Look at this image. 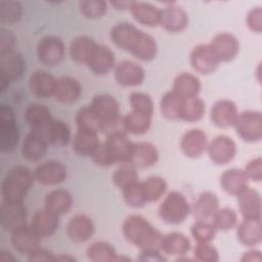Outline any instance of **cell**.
I'll use <instances>...</instances> for the list:
<instances>
[{"label":"cell","instance_id":"obj_48","mask_svg":"<svg viewBox=\"0 0 262 262\" xmlns=\"http://www.w3.org/2000/svg\"><path fill=\"white\" fill-rule=\"evenodd\" d=\"M81 14L89 19H98L107 12V3L103 0H82L79 2Z\"/></svg>","mask_w":262,"mask_h":262},{"label":"cell","instance_id":"obj_47","mask_svg":"<svg viewBox=\"0 0 262 262\" xmlns=\"http://www.w3.org/2000/svg\"><path fill=\"white\" fill-rule=\"evenodd\" d=\"M112 181L117 187L124 189L128 185L138 181L137 168L132 164H122V166L113 172Z\"/></svg>","mask_w":262,"mask_h":262},{"label":"cell","instance_id":"obj_15","mask_svg":"<svg viewBox=\"0 0 262 262\" xmlns=\"http://www.w3.org/2000/svg\"><path fill=\"white\" fill-rule=\"evenodd\" d=\"M209 140L207 134L198 128H192L184 132L180 140V148L184 156L190 159L202 157L208 148Z\"/></svg>","mask_w":262,"mask_h":262},{"label":"cell","instance_id":"obj_61","mask_svg":"<svg viewBox=\"0 0 262 262\" xmlns=\"http://www.w3.org/2000/svg\"><path fill=\"white\" fill-rule=\"evenodd\" d=\"M132 3H133V1H121V0L110 2V4L118 10H126V9L130 10Z\"/></svg>","mask_w":262,"mask_h":262},{"label":"cell","instance_id":"obj_7","mask_svg":"<svg viewBox=\"0 0 262 262\" xmlns=\"http://www.w3.org/2000/svg\"><path fill=\"white\" fill-rule=\"evenodd\" d=\"M236 134L247 142H257L262 138V114L259 111H244L238 114L233 125Z\"/></svg>","mask_w":262,"mask_h":262},{"label":"cell","instance_id":"obj_55","mask_svg":"<svg viewBox=\"0 0 262 262\" xmlns=\"http://www.w3.org/2000/svg\"><path fill=\"white\" fill-rule=\"evenodd\" d=\"M246 23L252 32L260 34L262 32V8L260 6L252 8L247 14Z\"/></svg>","mask_w":262,"mask_h":262},{"label":"cell","instance_id":"obj_30","mask_svg":"<svg viewBox=\"0 0 262 262\" xmlns=\"http://www.w3.org/2000/svg\"><path fill=\"white\" fill-rule=\"evenodd\" d=\"M236 228V236L238 242L246 247H254L262 241V224L261 219L244 218Z\"/></svg>","mask_w":262,"mask_h":262},{"label":"cell","instance_id":"obj_3","mask_svg":"<svg viewBox=\"0 0 262 262\" xmlns=\"http://www.w3.org/2000/svg\"><path fill=\"white\" fill-rule=\"evenodd\" d=\"M134 149L127 134H120L106 137L100 143L95 152L91 156L93 163L99 167H110L115 164H130Z\"/></svg>","mask_w":262,"mask_h":262},{"label":"cell","instance_id":"obj_25","mask_svg":"<svg viewBox=\"0 0 262 262\" xmlns=\"http://www.w3.org/2000/svg\"><path fill=\"white\" fill-rule=\"evenodd\" d=\"M218 209L219 199L217 194L212 191H204L191 207V213L194 220L211 222Z\"/></svg>","mask_w":262,"mask_h":262},{"label":"cell","instance_id":"obj_13","mask_svg":"<svg viewBox=\"0 0 262 262\" xmlns=\"http://www.w3.org/2000/svg\"><path fill=\"white\" fill-rule=\"evenodd\" d=\"M27 219L28 211L24 203L2 202L0 208V224L5 231L11 232L26 225Z\"/></svg>","mask_w":262,"mask_h":262},{"label":"cell","instance_id":"obj_57","mask_svg":"<svg viewBox=\"0 0 262 262\" xmlns=\"http://www.w3.org/2000/svg\"><path fill=\"white\" fill-rule=\"evenodd\" d=\"M28 260L31 262H55V257L51 251L39 246L27 255Z\"/></svg>","mask_w":262,"mask_h":262},{"label":"cell","instance_id":"obj_9","mask_svg":"<svg viewBox=\"0 0 262 262\" xmlns=\"http://www.w3.org/2000/svg\"><path fill=\"white\" fill-rule=\"evenodd\" d=\"M64 52L63 41L54 35H47L41 38L36 47V54L39 61L49 67L58 64L63 59Z\"/></svg>","mask_w":262,"mask_h":262},{"label":"cell","instance_id":"obj_11","mask_svg":"<svg viewBox=\"0 0 262 262\" xmlns=\"http://www.w3.org/2000/svg\"><path fill=\"white\" fill-rule=\"evenodd\" d=\"M236 144L234 140L226 135H218L209 141L207 152L210 160L216 165H226L230 163L236 155Z\"/></svg>","mask_w":262,"mask_h":262},{"label":"cell","instance_id":"obj_49","mask_svg":"<svg viewBox=\"0 0 262 262\" xmlns=\"http://www.w3.org/2000/svg\"><path fill=\"white\" fill-rule=\"evenodd\" d=\"M24 8L18 1H1L0 2V19L4 24L12 25L20 20Z\"/></svg>","mask_w":262,"mask_h":262},{"label":"cell","instance_id":"obj_5","mask_svg":"<svg viewBox=\"0 0 262 262\" xmlns=\"http://www.w3.org/2000/svg\"><path fill=\"white\" fill-rule=\"evenodd\" d=\"M191 213V206L180 191L173 190L166 194L159 207L160 218L168 224H180Z\"/></svg>","mask_w":262,"mask_h":262},{"label":"cell","instance_id":"obj_32","mask_svg":"<svg viewBox=\"0 0 262 262\" xmlns=\"http://www.w3.org/2000/svg\"><path fill=\"white\" fill-rule=\"evenodd\" d=\"M249 181L244 170L237 168L227 169L220 176V184L223 190L235 196L249 187Z\"/></svg>","mask_w":262,"mask_h":262},{"label":"cell","instance_id":"obj_42","mask_svg":"<svg viewBox=\"0 0 262 262\" xmlns=\"http://www.w3.org/2000/svg\"><path fill=\"white\" fill-rule=\"evenodd\" d=\"M77 130L90 131L99 133L101 131V122L92 107L89 105L82 106L76 114Z\"/></svg>","mask_w":262,"mask_h":262},{"label":"cell","instance_id":"obj_19","mask_svg":"<svg viewBox=\"0 0 262 262\" xmlns=\"http://www.w3.org/2000/svg\"><path fill=\"white\" fill-rule=\"evenodd\" d=\"M94 231L95 226L92 219L83 213L74 215L67 225L69 238L78 244L87 242L93 235Z\"/></svg>","mask_w":262,"mask_h":262},{"label":"cell","instance_id":"obj_59","mask_svg":"<svg viewBox=\"0 0 262 262\" xmlns=\"http://www.w3.org/2000/svg\"><path fill=\"white\" fill-rule=\"evenodd\" d=\"M138 260L158 262V261H165L166 258L161 254L160 250H145V251H140Z\"/></svg>","mask_w":262,"mask_h":262},{"label":"cell","instance_id":"obj_36","mask_svg":"<svg viewBox=\"0 0 262 262\" xmlns=\"http://www.w3.org/2000/svg\"><path fill=\"white\" fill-rule=\"evenodd\" d=\"M159 160V150L150 142L134 143L133 155L130 164L136 168H149Z\"/></svg>","mask_w":262,"mask_h":262},{"label":"cell","instance_id":"obj_58","mask_svg":"<svg viewBox=\"0 0 262 262\" xmlns=\"http://www.w3.org/2000/svg\"><path fill=\"white\" fill-rule=\"evenodd\" d=\"M15 38L12 33L6 29L0 30V54L14 50Z\"/></svg>","mask_w":262,"mask_h":262},{"label":"cell","instance_id":"obj_46","mask_svg":"<svg viewBox=\"0 0 262 262\" xmlns=\"http://www.w3.org/2000/svg\"><path fill=\"white\" fill-rule=\"evenodd\" d=\"M237 221L235 210L229 207H223L217 210L211 222L217 231H228L237 225Z\"/></svg>","mask_w":262,"mask_h":262},{"label":"cell","instance_id":"obj_22","mask_svg":"<svg viewBox=\"0 0 262 262\" xmlns=\"http://www.w3.org/2000/svg\"><path fill=\"white\" fill-rule=\"evenodd\" d=\"M188 15L186 11L177 5L170 4L161 9L160 26L170 33H179L186 29Z\"/></svg>","mask_w":262,"mask_h":262},{"label":"cell","instance_id":"obj_26","mask_svg":"<svg viewBox=\"0 0 262 262\" xmlns=\"http://www.w3.org/2000/svg\"><path fill=\"white\" fill-rule=\"evenodd\" d=\"M160 250L166 255L184 257L191 250V244L184 233L172 231L162 236Z\"/></svg>","mask_w":262,"mask_h":262},{"label":"cell","instance_id":"obj_12","mask_svg":"<svg viewBox=\"0 0 262 262\" xmlns=\"http://www.w3.org/2000/svg\"><path fill=\"white\" fill-rule=\"evenodd\" d=\"M114 78L122 87H136L144 81L145 72L137 62L126 59L115 66Z\"/></svg>","mask_w":262,"mask_h":262},{"label":"cell","instance_id":"obj_1","mask_svg":"<svg viewBox=\"0 0 262 262\" xmlns=\"http://www.w3.org/2000/svg\"><path fill=\"white\" fill-rule=\"evenodd\" d=\"M110 38L116 46L140 60L150 61L158 54L156 39L130 23L115 25L110 32Z\"/></svg>","mask_w":262,"mask_h":262},{"label":"cell","instance_id":"obj_16","mask_svg":"<svg viewBox=\"0 0 262 262\" xmlns=\"http://www.w3.org/2000/svg\"><path fill=\"white\" fill-rule=\"evenodd\" d=\"M36 181L43 185H56L66 180L68 170L66 166L58 161H46L36 167L34 170Z\"/></svg>","mask_w":262,"mask_h":262},{"label":"cell","instance_id":"obj_31","mask_svg":"<svg viewBox=\"0 0 262 262\" xmlns=\"http://www.w3.org/2000/svg\"><path fill=\"white\" fill-rule=\"evenodd\" d=\"M82 93L80 82L73 77L64 76L56 80L53 97L62 103H71L79 99Z\"/></svg>","mask_w":262,"mask_h":262},{"label":"cell","instance_id":"obj_17","mask_svg":"<svg viewBox=\"0 0 262 262\" xmlns=\"http://www.w3.org/2000/svg\"><path fill=\"white\" fill-rule=\"evenodd\" d=\"M236 104L230 99H219L211 107L210 119L212 124L219 128H228L234 125L238 116Z\"/></svg>","mask_w":262,"mask_h":262},{"label":"cell","instance_id":"obj_44","mask_svg":"<svg viewBox=\"0 0 262 262\" xmlns=\"http://www.w3.org/2000/svg\"><path fill=\"white\" fill-rule=\"evenodd\" d=\"M142 190L146 200V203H152L159 201L167 191L168 184L163 177L149 176L141 181Z\"/></svg>","mask_w":262,"mask_h":262},{"label":"cell","instance_id":"obj_14","mask_svg":"<svg viewBox=\"0 0 262 262\" xmlns=\"http://www.w3.org/2000/svg\"><path fill=\"white\" fill-rule=\"evenodd\" d=\"M220 62H228L236 57L239 51V42L230 33L216 34L209 43Z\"/></svg>","mask_w":262,"mask_h":262},{"label":"cell","instance_id":"obj_10","mask_svg":"<svg viewBox=\"0 0 262 262\" xmlns=\"http://www.w3.org/2000/svg\"><path fill=\"white\" fill-rule=\"evenodd\" d=\"M189 61L191 68L199 74H213L220 64V61L209 44H199L190 52Z\"/></svg>","mask_w":262,"mask_h":262},{"label":"cell","instance_id":"obj_2","mask_svg":"<svg viewBox=\"0 0 262 262\" xmlns=\"http://www.w3.org/2000/svg\"><path fill=\"white\" fill-rule=\"evenodd\" d=\"M122 232L126 241L140 251L160 250L163 234L140 215L127 217L122 225Z\"/></svg>","mask_w":262,"mask_h":262},{"label":"cell","instance_id":"obj_23","mask_svg":"<svg viewBox=\"0 0 262 262\" xmlns=\"http://www.w3.org/2000/svg\"><path fill=\"white\" fill-rule=\"evenodd\" d=\"M86 66L95 75H106L116 66L115 54L107 46L97 44Z\"/></svg>","mask_w":262,"mask_h":262},{"label":"cell","instance_id":"obj_38","mask_svg":"<svg viewBox=\"0 0 262 262\" xmlns=\"http://www.w3.org/2000/svg\"><path fill=\"white\" fill-rule=\"evenodd\" d=\"M99 144L98 133L83 130H77L72 141L73 150L77 155L90 158L98 148Z\"/></svg>","mask_w":262,"mask_h":262},{"label":"cell","instance_id":"obj_21","mask_svg":"<svg viewBox=\"0 0 262 262\" xmlns=\"http://www.w3.org/2000/svg\"><path fill=\"white\" fill-rule=\"evenodd\" d=\"M24 119L31 130L44 133L54 120L50 110L41 103H31L24 113Z\"/></svg>","mask_w":262,"mask_h":262},{"label":"cell","instance_id":"obj_27","mask_svg":"<svg viewBox=\"0 0 262 262\" xmlns=\"http://www.w3.org/2000/svg\"><path fill=\"white\" fill-rule=\"evenodd\" d=\"M58 225L59 216L45 208L38 210L30 223V226L41 238L51 236L58 228Z\"/></svg>","mask_w":262,"mask_h":262},{"label":"cell","instance_id":"obj_56","mask_svg":"<svg viewBox=\"0 0 262 262\" xmlns=\"http://www.w3.org/2000/svg\"><path fill=\"white\" fill-rule=\"evenodd\" d=\"M100 132H102L106 137L120 135V134H127L124 123H123V116H120L116 120L102 125Z\"/></svg>","mask_w":262,"mask_h":262},{"label":"cell","instance_id":"obj_51","mask_svg":"<svg viewBox=\"0 0 262 262\" xmlns=\"http://www.w3.org/2000/svg\"><path fill=\"white\" fill-rule=\"evenodd\" d=\"M124 202L132 208H141L146 204V200L142 190L141 181H136L124 189H122Z\"/></svg>","mask_w":262,"mask_h":262},{"label":"cell","instance_id":"obj_34","mask_svg":"<svg viewBox=\"0 0 262 262\" xmlns=\"http://www.w3.org/2000/svg\"><path fill=\"white\" fill-rule=\"evenodd\" d=\"M130 12L134 19L146 27L160 26L161 9L155 5L141 1H133Z\"/></svg>","mask_w":262,"mask_h":262},{"label":"cell","instance_id":"obj_62","mask_svg":"<svg viewBox=\"0 0 262 262\" xmlns=\"http://www.w3.org/2000/svg\"><path fill=\"white\" fill-rule=\"evenodd\" d=\"M16 258L12 255L11 252L7 250H1L0 251V261L1 262H13Z\"/></svg>","mask_w":262,"mask_h":262},{"label":"cell","instance_id":"obj_52","mask_svg":"<svg viewBox=\"0 0 262 262\" xmlns=\"http://www.w3.org/2000/svg\"><path fill=\"white\" fill-rule=\"evenodd\" d=\"M129 103L132 111L148 116L154 114V101L151 97L143 92H132L129 94Z\"/></svg>","mask_w":262,"mask_h":262},{"label":"cell","instance_id":"obj_8","mask_svg":"<svg viewBox=\"0 0 262 262\" xmlns=\"http://www.w3.org/2000/svg\"><path fill=\"white\" fill-rule=\"evenodd\" d=\"M26 70L24 56L15 50L0 54V89L4 91L11 82L19 79Z\"/></svg>","mask_w":262,"mask_h":262},{"label":"cell","instance_id":"obj_6","mask_svg":"<svg viewBox=\"0 0 262 262\" xmlns=\"http://www.w3.org/2000/svg\"><path fill=\"white\" fill-rule=\"evenodd\" d=\"M19 141V131L16 119L10 105H0V149L2 152H10L15 149Z\"/></svg>","mask_w":262,"mask_h":262},{"label":"cell","instance_id":"obj_37","mask_svg":"<svg viewBox=\"0 0 262 262\" xmlns=\"http://www.w3.org/2000/svg\"><path fill=\"white\" fill-rule=\"evenodd\" d=\"M96 46L97 43L91 37L86 35L77 36L70 43V55L74 61L86 64Z\"/></svg>","mask_w":262,"mask_h":262},{"label":"cell","instance_id":"obj_54","mask_svg":"<svg viewBox=\"0 0 262 262\" xmlns=\"http://www.w3.org/2000/svg\"><path fill=\"white\" fill-rule=\"evenodd\" d=\"M249 180L260 182L262 180V159L260 157L255 158L247 163L245 169H243Z\"/></svg>","mask_w":262,"mask_h":262},{"label":"cell","instance_id":"obj_43","mask_svg":"<svg viewBox=\"0 0 262 262\" xmlns=\"http://www.w3.org/2000/svg\"><path fill=\"white\" fill-rule=\"evenodd\" d=\"M183 100V98H181L172 90L166 92L160 101V110L163 117L168 120L180 119Z\"/></svg>","mask_w":262,"mask_h":262},{"label":"cell","instance_id":"obj_41","mask_svg":"<svg viewBox=\"0 0 262 262\" xmlns=\"http://www.w3.org/2000/svg\"><path fill=\"white\" fill-rule=\"evenodd\" d=\"M43 135L49 144L67 145L71 140V129L66 122L53 120Z\"/></svg>","mask_w":262,"mask_h":262},{"label":"cell","instance_id":"obj_33","mask_svg":"<svg viewBox=\"0 0 262 262\" xmlns=\"http://www.w3.org/2000/svg\"><path fill=\"white\" fill-rule=\"evenodd\" d=\"M202 84L200 79L191 73H181L174 78L172 91L183 99L199 96Z\"/></svg>","mask_w":262,"mask_h":262},{"label":"cell","instance_id":"obj_40","mask_svg":"<svg viewBox=\"0 0 262 262\" xmlns=\"http://www.w3.org/2000/svg\"><path fill=\"white\" fill-rule=\"evenodd\" d=\"M86 256L93 262H115L118 253L111 243L106 241H96L88 246Z\"/></svg>","mask_w":262,"mask_h":262},{"label":"cell","instance_id":"obj_63","mask_svg":"<svg viewBox=\"0 0 262 262\" xmlns=\"http://www.w3.org/2000/svg\"><path fill=\"white\" fill-rule=\"evenodd\" d=\"M55 261H60V262H75L76 258L69 255V254H59L56 255Z\"/></svg>","mask_w":262,"mask_h":262},{"label":"cell","instance_id":"obj_50","mask_svg":"<svg viewBox=\"0 0 262 262\" xmlns=\"http://www.w3.org/2000/svg\"><path fill=\"white\" fill-rule=\"evenodd\" d=\"M190 233L196 243H211L217 230L210 221L195 220L190 227Z\"/></svg>","mask_w":262,"mask_h":262},{"label":"cell","instance_id":"obj_20","mask_svg":"<svg viewBox=\"0 0 262 262\" xmlns=\"http://www.w3.org/2000/svg\"><path fill=\"white\" fill-rule=\"evenodd\" d=\"M41 237L34 231L30 224L23 225L10 232V243L13 249L20 254H30L40 246Z\"/></svg>","mask_w":262,"mask_h":262},{"label":"cell","instance_id":"obj_28","mask_svg":"<svg viewBox=\"0 0 262 262\" xmlns=\"http://www.w3.org/2000/svg\"><path fill=\"white\" fill-rule=\"evenodd\" d=\"M56 78L46 71H36L29 79V88L31 92L40 98H47L53 96Z\"/></svg>","mask_w":262,"mask_h":262},{"label":"cell","instance_id":"obj_29","mask_svg":"<svg viewBox=\"0 0 262 262\" xmlns=\"http://www.w3.org/2000/svg\"><path fill=\"white\" fill-rule=\"evenodd\" d=\"M238 209L244 218L261 219V196L252 187L246 188L237 195Z\"/></svg>","mask_w":262,"mask_h":262},{"label":"cell","instance_id":"obj_39","mask_svg":"<svg viewBox=\"0 0 262 262\" xmlns=\"http://www.w3.org/2000/svg\"><path fill=\"white\" fill-rule=\"evenodd\" d=\"M151 117L135 111H130L123 116V123L127 133L141 135L146 133L151 126Z\"/></svg>","mask_w":262,"mask_h":262},{"label":"cell","instance_id":"obj_53","mask_svg":"<svg viewBox=\"0 0 262 262\" xmlns=\"http://www.w3.org/2000/svg\"><path fill=\"white\" fill-rule=\"evenodd\" d=\"M193 259L201 262H217L219 252L211 243H196L193 250Z\"/></svg>","mask_w":262,"mask_h":262},{"label":"cell","instance_id":"obj_24","mask_svg":"<svg viewBox=\"0 0 262 262\" xmlns=\"http://www.w3.org/2000/svg\"><path fill=\"white\" fill-rule=\"evenodd\" d=\"M48 144L49 143L42 133L30 130L21 143V156L30 162L39 161L45 156Z\"/></svg>","mask_w":262,"mask_h":262},{"label":"cell","instance_id":"obj_18","mask_svg":"<svg viewBox=\"0 0 262 262\" xmlns=\"http://www.w3.org/2000/svg\"><path fill=\"white\" fill-rule=\"evenodd\" d=\"M90 106L99 118L101 122V127L102 125L114 121L121 116L118 100L116 99V97L110 94L101 93L94 95Z\"/></svg>","mask_w":262,"mask_h":262},{"label":"cell","instance_id":"obj_35","mask_svg":"<svg viewBox=\"0 0 262 262\" xmlns=\"http://www.w3.org/2000/svg\"><path fill=\"white\" fill-rule=\"evenodd\" d=\"M73 206V196L67 189H53L49 191L44 200V208L57 216L68 213Z\"/></svg>","mask_w":262,"mask_h":262},{"label":"cell","instance_id":"obj_4","mask_svg":"<svg viewBox=\"0 0 262 262\" xmlns=\"http://www.w3.org/2000/svg\"><path fill=\"white\" fill-rule=\"evenodd\" d=\"M34 172L25 166L9 170L1 183L2 202L24 203L26 195L35 181Z\"/></svg>","mask_w":262,"mask_h":262},{"label":"cell","instance_id":"obj_45","mask_svg":"<svg viewBox=\"0 0 262 262\" xmlns=\"http://www.w3.org/2000/svg\"><path fill=\"white\" fill-rule=\"evenodd\" d=\"M205 112L206 104L204 100L199 96L184 99L181 108L180 120L188 123H194L200 121L204 117Z\"/></svg>","mask_w":262,"mask_h":262},{"label":"cell","instance_id":"obj_60","mask_svg":"<svg viewBox=\"0 0 262 262\" xmlns=\"http://www.w3.org/2000/svg\"><path fill=\"white\" fill-rule=\"evenodd\" d=\"M241 261L242 262H261L262 261V253L259 250L251 249L243 254Z\"/></svg>","mask_w":262,"mask_h":262}]
</instances>
